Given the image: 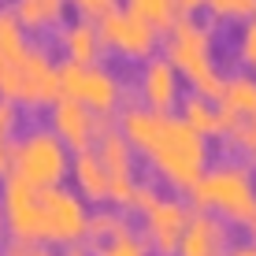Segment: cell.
I'll list each match as a JSON object with an SVG mask.
<instances>
[{"label": "cell", "mask_w": 256, "mask_h": 256, "mask_svg": "<svg viewBox=\"0 0 256 256\" xmlns=\"http://www.w3.org/2000/svg\"><path fill=\"white\" fill-rule=\"evenodd\" d=\"M190 200L204 212L230 219L256 238V174L245 160H216L190 190Z\"/></svg>", "instance_id": "obj_3"}, {"label": "cell", "mask_w": 256, "mask_h": 256, "mask_svg": "<svg viewBox=\"0 0 256 256\" xmlns=\"http://www.w3.org/2000/svg\"><path fill=\"white\" fill-rule=\"evenodd\" d=\"M238 56L256 67V15H249L242 22V30H238Z\"/></svg>", "instance_id": "obj_26"}, {"label": "cell", "mask_w": 256, "mask_h": 256, "mask_svg": "<svg viewBox=\"0 0 256 256\" xmlns=\"http://www.w3.org/2000/svg\"><path fill=\"white\" fill-rule=\"evenodd\" d=\"M186 223H190V208H186L182 197H164V193H156V200L145 208V238L160 249V256L178 252Z\"/></svg>", "instance_id": "obj_9"}, {"label": "cell", "mask_w": 256, "mask_h": 256, "mask_svg": "<svg viewBox=\"0 0 256 256\" xmlns=\"http://www.w3.org/2000/svg\"><path fill=\"white\" fill-rule=\"evenodd\" d=\"M234 148L245 152V164H256V116L252 119H238V126L230 130Z\"/></svg>", "instance_id": "obj_24"}, {"label": "cell", "mask_w": 256, "mask_h": 256, "mask_svg": "<svg viewBox=\"0 0 256 256\" xmlns=\"http://www.w3.org/2000/svg\"><path fill=\"white\" fill-rule=\"evenodd\" d=\"M56 70H60V96L86 104L96 116H112L116 104L122 100V93H126L119 74L104 64H70V60H64V64H56Z\"/></svg>", "instance_id": "obj_7"}, {"label": "cell", "mask_w": 256, "mask_h": 256, "mask_svg": "<svg viewBox=\"0 0 256 256\" xmlns=\"http://www.w3.org/2000/svg\"><path fill=\"white\" fill-rule=\"evenodd\" d=\"M164 45H167V60L174 64V70L193 82V93L219 100L223 74L216 67V56H212V45H216L212 22H200L197 15H178L167 30Z\"/></svg>", "instance_id": "obj_4"}, {"label": "cell", "mask_w": 256, "mask_h": 256, "mask_svg": "<svg viewBox=\"0 0 256 256\" xmlns=\"http://www.w3.org/2000/svg\"><path fill=\"white\" fill-rule=\"evenodd\" d=\"M119 134L148 156V164L171 186L193 190L208 171V138L174 112H152L145 104H122Z\"/></svg>", "instance_id": "obj_1"}, {"label": "cell", "mask_w": 256, "mask_h": 256, "mask_svg": "<svg viewBox=\"0 0 256 256\" xmlns=\"http://www.w3.org/2000/svg\"><path fill=\"white\" fill-rule=\"evenodd\" d=\"M223 256H256V238H238V242L226 245Z\"/></svg>", "instance_id": "obj_29"}, {"label": "cell", "mask_w": 256, "mask_h": 256, "mask_svg": "<svg viewBox=\"0 0 256 256\" xmlns=\"http://www.w3.org/2000/svg\"><path fill=\"white\" fill-rule=\"evenodd\" d=\"M126 8L134 15H141L145 22H152L156 30H171V22L178 19L174 0H126Z\"/></svg>", "instance_id": "obj_19"}, {"label": "cell", "mask_w": 256, "mask_h": 256, "mask_svg": "<svg viewBox=\"0 0 256 256\" xmlns=\"http://www.w3.org/2000/svg\"><path fill=\"white\" fill-rule=\"evenodd\" d=\"M70 171V148L52 126H34L12 145V174L38 190L60 186Z\"/></svg>", "instance_id": "obj_5"}, {"label": "cell", "mask_w": 256, "mask_h": 256, "mask_svg": "<svg viewBox=\"0 0 256 256\" xmlns=\"http://www.w3.org/2000/svg\"><path fill=\"white\" fill-rule=\"evenodd\" d=\"M226 245H230V234H226V219L216 216V212L193 208L186 234L178 242V256H223Z\"/></svg>", "instance_id": "obj_10"}, {"label": "cell", "mask_w": 256, "mask_h": 256, "mask_svg": "<svg viewBox=\"0 0 256 256\" xmlns=\"http://www.w3.org/2000/svg\"><path fill=\"white\" fill-rule=\"evenodd\" d=\"M0 208H4V226L12 230L15 242H82L90 226V208L82 193H70L64 186L38 190L30 182L8 174L0 190Z\"/></svg>", "instance_id": "obj_2"}, {"label": "cell", "mask_w": 256, "mask_h": 256, "mask_svg": "<svg viewBox=\"0 0 256 256\" xmlns=\"http://www.w3.org/2000/svg\"><path fill=\"white\" fill-rule=\"evenodd\" d=\"M0 256H56V249H48V245H34V242H8Z\"/></svg>", "instance_id": "obj_27"}, {"label": "cell", "mask_w": 256, "mask_h": 256, "mask_svg": "<svg viewBox=\"0 0 256 256\" xmlns=\"http://www.w3.org/2000/svg\"><path fill=\"white\" fill-rule=\"evenodd\" d=\"M138 93H141V100H145V108H152V112H171L174 100H178V70H174L171 60H167V56L145 60Z\"/></svg>", "instance_id": "obj_12"}, {"label": "cell", "mask_w": 256, "mask_h": 256, "mask_svg": "<svg viewBox=\"0 0 256 256\" xmlns=\"http://www.w3.org/2000/svg\"><path fill=\"white\" fill-rule=\"evenodd\" d=\"M70 171H74L82 200H96V204H100V200L112 197V174H108V167H104L100 152H96V145L78 148L74 160H70Z\"/></svg>", "instance_id": "obj_13"}, {"label": "cell", "mask_w": 256, "mask_h": 256, "mask_svg": "<svg viewBox=\"0 0 256 256\" xmlns=\"http://www.w3.org/2000/svg\"><path fill=\"white\" fill-rule=\"evenodd\" d=\"M96 122H100V116L90 112L86 104L70 100V96H56V104H52V130L74 152L96 145Z\"/></svg>", "instance_id": "obj_11"}, {"label": "cell", "mask_w": 256, "mask_h": 256, "mask_svg": "<svg viewBox=\"0 0 256 256\" xmlns=\"http://www.w3.org/2000/svg\"><path fill=\"white\" fill-rule=\"evenodd\" d=\"M93 256H148V242L138 230H122L108 242H100Z\"/></svg>", "instance_id": "obj_22"}, {"label": "cell", "mask_w": 256, "mask_h": 256, "mask_svg": "<svg viewBox=\"0 0 256 256\" xmlns=\"http://www.w3.org/2000/svg\"><path fill=\"white\" fill-rule=\"evenodd\" d=\"M96 30L104 38V48H116L119 56H130V60H152L156 56V45H160V30L152 22H145L141 15H134L130 8H112L104 12L100 19H93Z\"/></svg>", "instance_id": "obj_8"}, {"label": "cell", "mask_w": 256, "mask_h": 256, "mask_svg": "<svg viewBox=\"0 0 256 256\" xmlns=\"http://www.w3.org/2000/svg\"><path fill=\"white\" fill-rule=\"evenodd\" d=\"M70 4H74L78 12L86 15V19H100V15H104V12H112L119 0H70Z\"/></svg>", "instance_id": "obj_28"}, {"label": "cell", "mask_w": 256, "mask_h": 256, "mask_svg": "<svg viewBox=\"0 0 256 256\" xmlns=\"http://www.w3.org/2000/svg\"><path fill=\"white\" fill-rule=\"evenodd\" d=\"M96 152H100L104 167H108L112 182L134 178V145L119 134V126H108L100 138H96Z\"/></svg>", "instance_id": "obj_17"}, {"label": "cell", "mask_w": 256, "mask_h": 256, "mask_svg": "<svg viewBox=\"0 0 256 256\" xmlns=\"http://www.w3.org/2000/svg\"><path fill=\"white\" fill-rule=\"evenodd\" d=\"M182 119H186L193 130H200L204 138L208 134H226L230 138V130L238 126V116H230L219 100L200 96V93H190L186 100H182Z\"/></svg>", "instance_id": "obj_15"}, {"label": "cell", "mask_w": 256, "mask_h": 256, "mask_svg": "<svg viewBox=\"0 0 256 256\" xmlns=\"http://www.w3.org/2000/svg\"><path fill=\"white\" fill-rule=\"evenodd\" d=\"M204 8H212L219 19H242V22L256 15V0H204Z\"/></svg>", "instance_id": "obj_25"}, {"label": "cell", "mask_w": 256, "mask_h": 256, "mask_svg": "<svg viewBox=\"0 0 256 256\" xmlns=\"http://www.w3.org/2000/svg\"><path fill=\"white\" fill-rule=\"evenodd\" d=\"M60 48L70 64H96L104 56V38L93 19H74L60 26Z\"/></svg>", "instance_id": "obj_14"}, {"label": "cell", "mask_w": 256, "mask_h": 256, "mask_svg": "<svg viewBox=\"0 0 256 256\" xmlns=\"http://www.w3.org/2000/svg\"><path fill=\"white\" fill-rule=\"evenodd\" d=\"M56 256H93V252H90V245H86V242H70V245H64Z\"/></svg>", "instance_id": "obj_30"}, {"label": "cell", "mask_w": 256, "mask_h": 256, "mask_svg": "<svg viewBox=\"0 0 256 256\" xmlns=\"http://www.w3.org/2000/svg\"><path fill=\"white\" fill-rule=\"evenodd\" d=\"M219 104L238 119H252L256 116V74H249V70H230V74H223Z\"/></svg>", "instance_id": "obj_16"}, {"label": "cell", "mask_w": 256, "mask_h": 256, "mask_svg": "<svg viewBox=\"0 0 256 256\" xmlns=\"http://www.w3.org/2000/svg\"><path fill=\"white\" fill-rule=\"evenodd\" d=\"M15 126H19V112H15L12 100L0 96V171L12 164V145H15Z\"/></svg>", "instance_id": "obj_23"}, {"label": "cell", "mask_w": 256, "mask_h": 256, "mask_svg": "<svg viewBox=\"0 0 256 256\" xmlns=\"http://www.w3.org/2000/svg\"><path fill=\"white\" fill-rule=\"evenodd\" d=\"M174 8H178V15H193L197 8H204V0H174Z\"/></svg>", "instance_id": "obj_31"}, {"label": "cell", "mask_w": 256, "mask_h": 256, "mask_svg": "<svg viewBox=\"0 0 256 256\" xmlns=\"http://www.w3.org/2000/svg\"><path fill=\"white\" fill-rule=\"evenodd\" d=\"M122 230H130V223H126V216H122L119 208H96V212H90V226H86V234L108 242V238H116Z\"/></svg>", "instance_id": "obj_21"}, {"label": "cell", "mask_w": 256, "mask_h": 256, "mask_svg": "<svg viewBox=\"0 0 256 256\" xmlns=\"http://www.w3.org/2000/svg\"><path fill=\"white\" fill-rule=\"evenodd\" d=\"M64 8L67 0H15V19L22 22V30H45V26H64Z\"/></svg>", "instance_id": "obj_18"}, {"label": "cell", "mask_w": 256, "mask_h": 256, "mask_svg": "<svg viewBox=\"0 0 256 256\" xmlns=\"http://www.w3.org/2000/svg\"><path fill=\"white\" fill-rule=\"evenodd\" d=\"M22 48H26V30H22V22L15 19L12 8H0V56H4V60H15Z\"/></svg>", "instance_id": "obj_20"}, {"label": "cell", "mask_w": 256, "mask_h": 256, "mask_svg": "<svg viewBox=\"0 0 256 256\" xmlns=\"http://www.w3.org/2000/svg\"><path fill=\"white\" fill-rule=\"evenodd\" d=\"M4 67H8V60H4V56H0V74H4Z\"/></svg>", "instance_id": "obj_32"}, {"label": "cell", "mask_w": 256, "mask_h": 256, "mask_svg": "<svg viewBox=\"0 0 256 256\" xmlns=\"http://www.w3.org/2000/svg\"><path fill=\"white\" fill-rule=\"evenodd\" d=\"M0 226H4V208H0Z\"/></svg>", "instance_id": "obj_33"}, {"label": "cell", "mask_w": 256, "mask_h": 256, "mask_svg": "<svg viewBox=\"0 0 256 256\" xmlns=\"http://www.w3.org/2000/svg\"><path fill=\"white\" fill-rule=\"evenodd\" d=\"M0 96L12 104H56L60 96V70L45 48L26 45L15 60H8L0 74Z\"/></svg>", "instance_id": "obj_6"}]
</instances>
